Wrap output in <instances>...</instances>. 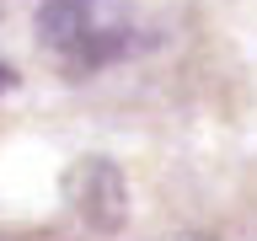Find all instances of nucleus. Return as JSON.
<instances>
[{
	"label": "nucleus",
	"instance_id": "obj_2",
	"mask_svg": "<svg viewBox=\"0 0 257 241\" xmlns=\"http://www.w3.org/2000/svg\"><path fill=\"white\" fill-rule=\"evenodd\" d=\"M70 204L80 209V220L96 225V230H118L123 225V177H118V166H107V161H86V166H75L70 172Z\"/></svg>",
	"mask_w": 257,
	"mask_h": 241
},
{
	"label": "nucleus",
	"instance_id": "obj_3",
	"mask_svg": "<svg viewBox=\"0 0 257 241\" xmlns=\"http://www.w3.org/2000/svg\"><path fill=\"white\" fill-rule=\"evenodd\" d=\"M0 241H64L59 230H38V225H0Z\"/></svg>",
	"mask_w": 257,
	"mask_h": 241
},
{
	"label": "nucleus",
	"instance_id": "obj_1",
	"mask_svg": "<svg viewBox=\"0 0 257 241\" xmlns=\"http://www.w3.org/2000/svg\"><path fill=\"white\" fill-rule=\"evenodd\" d=\"M38 38L70 64L91 70L134 48V16L123 0H48L38 11Z\"/></svg>",
	"mask_w": 257,
	"mask_h": 241
},
{
	"label": "nucleus",
	"instance_id": "obj_4",
	"mask_svg": "<svg viewBox=\"0 0 257 241\" xmlns=\"http://www.w3.org/2000/svg\"><path fill=\"white\" fill-rule=\"evenodd\" d=\"M11 80H16V75H11V70H6V64H0V91H6V86H11Z\"/></svg>",
	"mask_w": 257,
	"mask_h": 241
}]
</instances>
